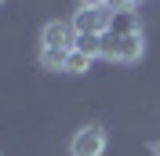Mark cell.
<instances>
[{
	"label": "cell",
	"mask_w": 160,
	"mask_h": 156,
	"mask_svg": "<svg viewBox=\"0 0 160 156\" xmlns=\"http://www.w3.org/2000/svg\"><path fill=\"white\" fill-rule=\"evenodd\" d=\"M102 55L113 62H135L142 55V33L135 37H117V33H102Z\"/></svg>",
	"instance_id": "6da1fadb"
},
{
	"label": "cell",
	"mask_w": 160,
	"mask_h": 156,
	"mask_svg": "<svg viewBox=\"0 0 160 156\" xmlns=\"http://www.w3.org/2000/svg\"><path fill=\"white\" fill-rule=\"evenodd\" d=\"M102 149H106V131H102L98 124H88V127L77 131L69 153L73 156H102Z\"/></svg>",
	"instance_id": "7a4b0ae2"
},
{
	"label": "cell",
	"mask_w": 160,
	"mask_h": 156,
	"mask_svg": "<svg viewBox=\"0 0 160 156\" xmlns=\"http://www.w3.org/2000/svg\"><path fill=\"white\" fill-rule=\"evenodd\" d=\"M113 7H80L73 15V33H106Z\"/></svg>",
	"instance_id": "3957f363"
},
{
	"label": "cell",
	"mask_w": 160,
	"mask_h": 156,
	"mask_svg": "<svg viewBox=\"0 0 160 156\" xmlns=\"http://www.w3.org/2000/svg\"><path fill=\"white\" fill-rule=\"evenodd\" d=\"M40 40H44V47L73 51V40H77V33H73V26H66V22H48V26H44V33H40Z\"/></svg>",
	"instance_id": "277c9868"
},
{
	"label": "cell",
	"mask_w": 160,
	"mask_h": 156,
	"mask_svg": "<svg viewBox=\"0 0 160 156\" xmlns=\"http://www.w3.org/2000/svg\"><path fill=\"white\" fill-rule=\"evenodd\" d=\"M106 33H117V37H135V33H142V22H138V15L131 7H120V11H113L109 15V29Z\"/></svg>",
	"instance_id": "5b68a950"
},
{
	"label": "cell",
	"mask_w": 160,
	"mask_h": 156,
	"mask_svg": "<svg viewBox=\"0 0 160 156\" xmlns=\"http://www.w3.org/2000/svg\"><path fill=\"white\" fill-rule=\"evenodd\" d=\"M73 51L88 55V58L102 55V33H77V40H73Z\"/></svg>",
	"instance_id": "8992f818"
},
{
	"label": "cell",
	"mask_w": 160,
	"mask_h": 156,
	"mask_svg": "<svg viewBox=\"0 0 160 156\" xmlns=\"http://www.w3.org/2000/svg\"><path fill=\"white\" fill-rule=\"evenodd\" d=\"M66 58H69V51L40 47V66H44V69H66Z\"/></svg>",
	"instance_id": "52a82bcc"
},
{
	"label": "cell",
	"mask_w": 160,
	"mask_h": 156,
	"mask_svg": "<svg viewBox=\"0 0 160 156\" xmlns=\"http://www.w3.org/2000/svg\"><path fill=\"white\" fill-rule=\"evenodd\" d=\"M88 69H91V58H88V55L69 51V58H66V73H88Z\"/></svg>",
	"instance_id": "ba28073f"
},
{
	"label": "cell",
	"mask_w": 160,
	"mask_h": 156,
	"mask_svg": "<svg viewBox=\"0 0 160 156\" xmlns=\"http://www.w3.org/2000/svg\"><path fill=\"white\" fill-rule=\"evenodd\" d=\"M135 4H138V0H109L113 11H120V7H135Z\"/></svg>",
	"instance_id": "9c48e42d"
},
{
	"label": "cell",
	"mask_w": 160,
	"mask_h": 156,
	"mask_svg": "<svg viewBox=\"0 0 160 156\" xmlns=\"http://www.w3.org/2000/svg\"><path fill=\"white\" fill-rule=\"evenodd\" d=\"M80 7H109V0H80Z\"/></svg>",
	"instance_id": "30bf717a"
}]
</instances>
